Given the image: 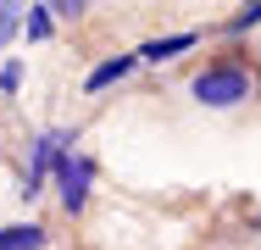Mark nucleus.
<instances>
[{
  "label": "nucleus",
  "mask_w": 261,
  "mask_h": 250,
  "mask_svg": "<svg viewBox=\"0 0 261 250\" xmlns=\"http://www.w3.org/2000/svg\"><path fill=\"white\" fill-rule=\"evenodd\" d=\"M256 22H261V0H245V6H239V11H233L222 28H228V34H250Z\"/></svg>",
  "instance_id": "obj_8"
},
{
  "label": "nucleus",
  "mask_w": 261,
  "mask_h": 250,
  "mask_svg": "<svg viewBox=\"0 0 261 250\" xmlns=\"http://www.w3.org/2000/svg\"><path fill=\"white\" fill-rule=\"evenodd\" d=\"M189 89H195L200 106H217V111H222V106H239V100L250 95V72H245V67H206Z\"/></svg>",
  "instance_id": "obj_2"
},
{
  "label": "nucleus",
  "mask_w": 261,
  "mask_h": 250,
  "mask_svg": "<svg viewBox=\"0 0 261 250\" xmlns=\"http://www.w3.org/2000/svg\"><path fill=\"white\" fill-rule=\"evenodd\" d=\"M200 45V34L189 28V34H167V39H150V45H139L134 56L139 61H172V56H184V50H195Z\"/></svg>",
  "instance_id": "obj_4"
},
{
  "label": "nucleus",
  "mask_w": 261,
  "mask_h": 250,
  "mask_svg": "<svg viewBox=\"0 0 261 250\" xmlns=\"http://www.w3.org/2000/svg\"><path fill=\"white\" fill-rule=\"evenodd\" d=\"M17 84H22V67L6 61V67H0V95H17Z\"/></svg>",
  "instance_id": "obj_11"
},
{
  "label": "nucleus",
  "mask_w": 261,
  "mask_h": 250,
  "mask_svg": "<svg viewBox=\"0 0 261 250\" xmlns=\"http://www.w3.org/2000/svg\"><path fill=\"white\" fill-rule=\"evenodd\" d=\"M61 145H67V134H39V139H34V161H28V178H22V200H34L39 189H45V178H50Z\"/></svg>",
  "instance_id": "obj_3"
},
{
  "label": "nucleus",
  "mask_w": 261,
  "mask_h": 250,
  "mask_svg": "<svg viewBox=\"0 0 261 250\" xmlns=\"http://www.w3.org/2000/svg\"><path fill=\"white\" fill-rule=\"evenodd\" d=\"M39 6H45L50 17H61V22H78V17L89 11V0H39Z\"/></svg>",
  "instance_id": "obj_9"
},
{
  "label": "nucleus",
  "mask_w": 261,
  "mask_h": 250,
  "mask_svg": "<svg viewBox=\"0 0 261 250\" xmlns=\"http://www.w3.org/2000/svg\"><path fill=\"white\" fill-rule=\"evenodd\" d=\"M0 250H45V228L39 222H11V228H0Z\"/></svg>",
  "instance_id": "obj_6"
},
{
  "label": "nucleus",
  "mask_w": 261,
  "mask_h": 250,
  "mask_svg": "<svg viewBox=\"0 0 261 250\" xmlns=\"http://www.w3.org/2000/svg\"><path fill=\"white\" fill-rule=\"evenodd\" d=\"M17 28H22V0H0V50L17 39Z\"/></svg>",
  "instance_id": "obj_7"
},
{
  "label": "nucleus",
  "mask_w": 261,
  "mask_h": 250,
  "mask_svg": "<svg viewBox=\"0 0 261 250\" xmlns=\"http://www.w3.org/2000/svg\"><path fill=\"white\" fill-rule=\"evenodd\" d=\"M28 39H50V11L45 6H28Z\"/></svg>",
  "instance_id": "obj_10"
},
{
  "label": "nucleus",
  "mask_w": 261,
  "mask_h": 250,
  "mask_svg": "<svg viewBox=\"0 0 261 250\" xmlns=\"http://www.w3.org/2000/svg\"><path fill=\"white\" fill-rule=\"evenodd\" d=\"M134 67H139V56H111V61H100V67L89 72V84H84V89H89V95H100L106 84H122Z\"/></svg>",
  "instance_id": "obj_5"
},
{
  "label": "nucleus",
  "mask_w": 261,
  "mask_h": 250,
  "mask_svg": "<svg viewBox=\"0 0 261 250\" xmlns=\"http://www.w3.org/2000/svg\"><path fill=\"white\" fill-rule=\"evenodd\" d=\"M78 145V134H67V145L56 150V189H61V211H84V200H89V178H95V161L84 156V150H72Z\"/></svg>",
  "instance_id": "obj_1"
}]
</instances>
